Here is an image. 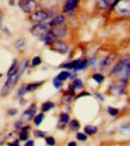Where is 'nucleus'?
I'll list each match as a JSON object with an SVG mask.
<instances>
[{
	"instance_id": "nucleus-39",
	"label": "nucleus",
	"mask_w": 130,
	"mask_h": 146,
	"mask_svg": "<svg viewBox=\"0 0 130 146\" xmlns=\"http://www.w3.org/2000/svg\"><path fill=\"white\" fill-rule=\"evenodd\" d=\"M17 113H18L17 109H9L7 110V114L10 115V116H15V115H17Z\"/></svg>"
},
{
	"instance_id": "nucleus-22",
	"label": "nucleus",
	"mask_w": 130,
	"mask_h": 146,
	"mask_svg": "<svg viewBox=\"0 0 130 146\" xmlns=\"http://www.w3.org/2000/svg\"><path fill=\"white\" fill-rule=\"evenodd\" d=\"M124 61H125V59H123V60H119V61L117 62L116 65H114V67H112V70H111L110 74H116V73L123 67V64H124Z\"/></svg>"
},
{
	"instance_id": "nucleus-45",
	"label": "nucleus",
	"mask_w": 130,
	"mask_h": 146,
	"mask_svg": "<svg viewBox=\"0 0 130 146\" xmlns=\"http://www.w3.org/2000/svg\"><path fill=\"white\" fill-rule=\"evenodd\" d=\"M7 145H10V146H18V145H19V141L15 140V141H12V143H9Z\"/></svg>"
},
{
	"instance_id": "nucleus-26",
	"label": "nucleus",
	"mask_w": 130,
	"mask_h": 146,
	"mask_svg": "<svg viewBox=\"0 0 130 146\" xmlns=\"http://www.w3.org/2000/svg\"><path fill=\"white\" fill-rule=\"evenodd\" d=\"M18 67H19V65H18V61H17V60H15V61L12 62L10 70L7 71V77H9V76H11V74H13V73H15L16 71H18Z\"/></svg>"
},
{
	"instance_id": "nucleus-47",
	"label": "nucleus",
	"mask_w": 130,
	"mask_h": 146,
	"mask_svg": "<svg viewBox=\"0 0 130 146\" xmlns=\"http://www.w3.org/2000/svg\"><path fill=\"white\" fill-rule=\"evenodd\" d=\"M96 96H97V98L98 100H100V101H104V97L100 95V94H96Z\"/></svg>"
},
{
	"instance_id": "nucleus-29",
	"label": "nucleus",
	"mask_w": 130,
	"mask_h": 146,
	"mask_svg": "<svg viewBox=\"0 0 130 146\" xmlns=\"http://www.w3.org/2000/svg\"><path fill=\"white\" fill-rule=\"evenodd\" d=\"M92 79H93L94 82H97L98 84H102V83L104 82L105 77L102 74V73H96V74H93V76H92Z\"/></svg>"
},
{
	"instance_id": "nucleus-38",
	"label": "nucleus",
	"mask_w": 130,
	"mask_h": 146,
	"mask_svg": "<svg viewBox=\"0 0 130 146\" xmlns=\"http://www.w3.org/2000/svg\"><path fill=\"white\" fill-rule=\"evenodd\" d=\"M23 125H24V121H23V120L17 121V122L15 123V128H17V129H20L22 127H23Z\"/></svg>"
},
{
	"instance_id": "nucleus-37",
	"label": "nucleus",
	"mask_w": 130,
	"mask_h": 146,
	"mask_svg": "<svg viewBox=\"0 0 130 146\" xmlns=\"http://www.w3.org/2000/svg\"><path fill=\"white\" fill-rule=\"evenodd\" d=\"M46 143H47V145H50V146L56 144V141H55V139L53 137H47L46 138Z\"/></svg>"
},
{
	"instance_id": "nucleus-17",
	"label": "nucleus",
	"mask_w": 130,
	"mask_h": 146,
	"mask_svg": "<svg viewBox=\"0 0 130 146\" xmlns=\"http://www.w3.org/2000/svg\"><path fill=\"white\" fill-rule=\"evenodd\" d=\"M112 0H98L97 3V7L99 10H105V9H109Z\"/></svg>"
},
{
	"instance_id": "nucleus-46",
	"label": "nucleus",
	"mask_w": 130,
	"mask_h": 146,
	"mask_svg": "<svg viewBox=\"0 0 130 146\" xmlns=\"http://www.w3.org/2000/svg\"><path fill=\"white\" fill-rule=\"evenodd\" d=\"M19 1H20V0H10V4L11 5H19Z\"/></svg>"
},
{
	"instance_id": "nucleus-27",
	"label": "nucleus",
	"mask_w": 130,
	"mask_h": 146,
	"mask_svg": "<svg viewBox=\"0 0 130 146\" xmlns=\"http://www.w3.org/2000/svg\"><path fill=\"white\" fill-rule=\"evenodd\" d=\"M69 76H71V72L69 71H62V72H60L59 74L56 76L60 80H62V82H65L66 79H68L69 78Z\"/></svg>"
},
{
	"instance_id": "nucleus-1",
	"label": "nucleus",
	"mask_w": 130,
	"mask_h": 146,
	"mask_svg": "<svg viewBox=\"0 0 130 146\" xmlns=\"http://www.w3.org/2000/svg\"><path fill=\"white\" fill-rule=\"evenodd\" d=\"M22 74L23 73L18 70V71H16L13 73V74H11V76L7 77V80H6V83L4 84V86L1 88V96H7L11 92L12 89L16 86V84L18 83V80H19V78L22 77Z\"/></svg>"
},
{
	"instance_id": "nucleus-6",
	"label": "nucleus",
	"mask_w": 130,
	"mask_h": 146,
	"mask_svg": "<svg viewBox=\"0 0 130 146\" xmlns=\"http://www.w3.org/2000/svg\"><path fill=\"white\" fill-rule=\"evenodd\" d=\"M129 77H130V59H125L123 67L116 73V78L122 79V80H128Z\"/></svg>"
},
{
	"instance_id": "nucleus-18",
	"label": "nucleus",
	"mask_w": 130,
	"mask_h": 146,
	"mask_svg": "<svg viewBox=\"0 0 130 146\" xmlns=\"http://www.w3.org/2000/svg\"><path fill=\"white\" fill-rule=\"evenodd\" d=\"M98 132V127L97 126H92V125H88L86 126L84 128V133L86 135H93Z\"/></svg>"
},
{
	"instance_id": "nucleus-11",
	"label": "nucleus",
	"mask_w": 130,
	"mask_h": 146,
	"mask_svg": "<svg viewBox=\"0 0 130 146\" xmlns=\"http://www.w3.org/2000/svg\"><path fill=\"white\" fill-rule=\"evenodd\" d=\"M51 31L56 35V37H63L67 33V28L63 25V24H61V25H55V27H51Z\"/></svg>"
},
{
	"instance_id": "nucleus-24",
	"label": "nucleus",
	"mask_w": 130,
	"mask_h": 146,
	"mask_svg": "<svg viewBox=\"0 0 130 146\" xmlns=\"http://www.w3.org/2000/svg\"><path fill=\"white\" fill-rule=\"evenodd\" d=\"M25 44H26L25 40H24V38H19L18 41H16L15 47H16V49H18V50H23L24 48H25Z\"/></svg>"
},
{
	"instance_id": "nucleus-41",
	"label": "nucleus",
	"mask_w": 130,
	"mask_h": 146,
	"mask_svg": "<svg viewBox=\"0 0 130 146\" xmlns=\"http://www.w3.org/2000/svg\"><path fill=\"white\" fill-rule=\"evenodd\" d=\"M35 135L38 138H43L46 134H44V132H42V131H35Z\"/></svg>"
},
{
	"instance_id": "nucleus-20",
	"label": "nucleus",
	"mask_w": 130,
	"mask_h": 146,
	"mask_svg": "<svg viewBox=\"0 0 130 146\" xmlns=\"http://www.w3.org/2000/svg\"><path fill=\"white\" fill-rule=\"evenodd\" d=\"M43 83H44V82H37V83H31V84H25L26 92H31V91H35L37 88H40Z\"/></svg>"
},
{
	"instance_id": "nucleus-35",
	"label": "nucleus",
	"mask_w": 130,
	"mask_h": 146,
	"mask_svg": "<svg viewBox=\"0 0 130 146\" xmlns=\"http://www.w3.org/2000/svg\"><path fill=\"white\" fill-rule=\"evenodd\" d=\"M25 94H26V89H25V84H24V85H22V86H20V89L18 90L17 97H18V98H19V97H23V96L25 95Z\"/></svg>"
},
{
	"instance_id": "nucleus-16",
	"label": "nucleus",
	"mask_w": 130,
	"mask_h": 146,
	"mask_svg": "<svg viewBox=\"0 0 130 146\" xmlns=\"http://www.w3.org/2000/svg\"><path fill=\"white\" fill-rule=\"evenodd\" d=\"M73 97H74V91H68V92H66L62 96V103H63V104H66V106L71 104Z\"/></svg>"
},
{
	"instance_id": "nucleus-3",
	"label": "nucleus",
	"mask_w": 130,
	"mask_h": 146,
	"mask_svg": "<svg viewBox=\"0 0 130 146\" xmlns=\"http://www.w3.org/2000/svg\"><path fill=\"white\" fill-rule=\"evenodd\" d=\"M49 30H50V25H49V23H44V22L43 23H37L31 28V34L34 36H36V37L42 38L47 33H49Z\"/></svg>"
},
{
	"instance_id": "nucleus-19",
	"label": "nucleus",
	"mask_w": 130,
	"mask_h": 146,
	"mask_svg": "<svg viewBox=\"0 0 130 146\" xmlns=\"http://www.w3.org/2000/svg\"><path fill=\"white\" fill-rule=\"evenodd\" d=\"M29 128H30L29 126L22 127V128H20V132H19V140H20V141L28 140V138H29V132H26V131H28Z\"/></svg>"
},
{
	"instance_id": "nucleus-44",
	"label": "nucleus",
	"mask_w": 130,
	"mask_h": 146,
	"mask_svg": "<svg viewBox=\"0 0 130 146\" xmlns=\"http://www.w3.org/2000/svg\"><path fill=\"white\" fill-rule=\"evenodd\" d=\"M34 145H35L34 140H26V143H25V146H34Z\"/></svg>"
},
{
	"instance_id": "nucleus-4",
	"label": "nucleus",
	"mask_w": 130,
	"mask_h": 146,
	"mask_svg": "<svg viewBox=\"0 0 130 146\" xmlns=\"http://www.w3.org/2000/svg\"><path fill=\"white\" fill-rule=\"evenodd\" d=\"M49 17H50V13L44 10H40V11H35L32 12L31 17H30V21L32 23L37 24V23H43L49 19Z\"/></svg>"
},
{
	"instance_id": "nucleus-31",
	"label": "nucleus",
	"mask_w": 130,
	"mask_h": 146,
	"mask_svg": "<svg viewBox=\"0 0 130 146\" xmlns=\"http://www.w3.org/2000/svg\"><path fill=\"white\" fill-rule=\"evenodd\" d=\"M108 113H109V115H111V116H116V115H118L119 110L117 108H114V107H108Z\"/></svg>"
},
{
	"instance_id": "nucleus-25",
	"label": "nucleus",
	"mask_w": 130,
	"mask_h": 146,
	"mask_svg": "<svg viewBox=\"0 0 130 146\" xmlns=\"http://www.w3.org/2000/svg\"><path fill=\"white\" fill-rule=\"evenodd\" d=\"M43 120H44V114L43 113H40V114H37L34 116V122L36 126H40L43 122Z\"/></svg>"
},
{
	"instance_id": "nucleus-8",
	"label": "nucleus",
	"mask_w": 130,
	"mask_h": 146,
	"mask_svg": "<svg viewBox=\"0 0 130 146\" xmlns=\"http://www.w3.org/2000/svg\"><path fill=\"white\" fill-rule=\"evenodd\" d=\"M116 9L118 13L128 15L130 12V0H119L118 4L116 5Z\"/></svg>"
},
{
	"instance_id": "nucleus-14",
	"label": "nucleus",
	"mask_w": 130,
	"mask_h": 146,
	"mask_svg": "<svg viewBox=\"0 0 130 146\" xmlns=\"http://www.w3.org/2000/svg\"><path fill=\"white\" fill-rule=\"evenodd\" d=\"M63 23H65V17L62 15H59L56 17H54L53 19L49 22V25H50V28H51V27H55V25H61V24H63Z\"/></svg>"
},
{
	"instance_id": "nucleus-15",
	"label": "nucleus",
	"mask_w": 130,
	"mask_h": 146,
	"mask_svg": "<svg viewBox=\"0 0 130 146\" xmlns=\"http://www.w3.org/2000/svg\"><path fill=\"white\" fill-rule=\"evenodd\" d=\"M87 66H88V60L79 59V60H77V64H75V67H74V70H75V71H81V70H85Z\"/></svg>"
},
{
	"instance_id": "nucleus-10",
	"label": "nucleus",
	"mask_w": 130,
	"mask_h": 146,
	"mask_svg": "<svg viewBox=\"0 0 130 146\" xmlns=\"http://www.w3.org/2000/svg\"><path fill=\"white\" fill-rule=\"evenodd\" d=\"M36 110H37V106L36 104H32L31 107H29L23 113L22 115V120L24 122H26V121H30L35 115H36Z\"/></svg>"
},
{
	"instance_id": "nucleus-50",
	"label": "nucleus",
	"mask_w": 130,
	"mask_h": 146,
	"mask_svg": "<svg viewBox=\"0 0 130 146\" xmlns=\"http://www.w3.org/2000/svg\"><path fill=\"white\" fill-rule=\"evenodd\" d=\"M1 76H3V74H1V73H0V77H1Z\"/></svg>"
},
{
	"instance_id": "nucleus-42",
	"label": "nucleus",
	"mask_w": 130,
	"mask_h": 146,
	"mask_svg": "<svg viewBox=\"0 0 130 146\" xmlns=\"http://www.w3.org/2000/svg\"><path fill=\"white\" fill-rule=\"evenodd\" d=\"M118 1H119V0H114V1H112V3H111V5H110V7H109V9H110V10H112V9H115V7H116V5H117V4H118Z\"/></svg>"
},
{
	"instance_id": "nucleus-28",
	"label": "nucleus",
	"mask_w": 130,
	"mask_h": 146,
	"mask_svg": "<svg viewBox=\"0 0 130 146\" xmlns=\"http://www.w3.org/2000/svg\"><path fill=\"white\" fill-rule=\"evenodd\" d=\"M69 129L71 131H78L79 129V127H80V123H79V121L78 120H69Z\"/></svg>"
},
{
	"instance_id": "nucleus-34",
	"label": "nucleus",
	"mask_w": 130,
	"mask_h": 146,
	"mask_svg": "<svg viewBox=\"0 0 130 146\" xmlns=\"http://www.w3.org/2000/svg\"><path fill=\"white\" fill-rule=\"evenodd\" d=\"M75 64H77V60L73 62H68V64H65V65H61V67L62 68H67V70H74V67H75Z\"/></svg>"
},
{
	"instance_id": "nucleus-7",
	"label": "nucleus",
	"mask_w": 130,
	"mask_h": 146,
	"mask_svg": "<svg viewBox=\"0 0 130 146\" xmlns=\"http://www.w3.org/2000/svg\"><path fill=\"white\" fill-rule=\"evenodd\" d=\"M19 7L25 13H32L37 9V3H36V0H20Z\"/></svg>"
},
{
	"instance_id": "nucleus-43",
	"label": "nucleus",
	"mask_w": 130,
	"mask_h": 146,
	"mask_svg": "<svg viewBox=\"0 0 130 146\" xmlns=\"http://www.w3.org/2000/svg\"><path fill=\"white\" fill-rule=\"evenodd\" d=\"M84 96H90V94H88V92H86V91H84V92H81L80 95L77 96V98H80V97H84Z\"/></svg>"
},
{
	"instance_id": "nucleus-36",
	"label": "nucleus",
	"mask_w": 130,
	"mask_h": 146,
	"mask_svg": "<svg viewBox=\"0 0 130 146\" xmlns=\"http://www.w3.org/2000/svg\"><path fill=\"white\" fill-rule=\"evenodd\" d=\"M77 139L80 141H86L87 140V135L85 133H77Z\"/></svg>"
},
{
	"instance_id": "nucleus-23",
	"label": "nucleus",
	"mask_w": 130,
	"mask_h": 146,
	"mask_svg": "<svg viewBox=\"0 0 130 146\" xmlns=\"http://www.w3.org/2000/svg\"><path fill=\"white\" fill-rule=\"evenodd\" d=\"M82 80L80 78H74V80L72 83V86L74 90H81L82 89Z\"/></svg>"
},
{
	"instance_id": "nucleus-30",
	"label": "nucleus",
	"mask_w": 130,
	"mask_h": 146,
	"mask_svg": "<svg viewBox=\"0 0 130 146\" xmlns=\"http://www.w3.org/2000/svg\"><path fill=\"white\" fill-rule=\"evenodd\" d=\"M60 122L62 125H66L69 122V115H68L67 113H62L60 115Z\"/></svg>"
},
{
	"instance_id": "nucleus-40",
	"label": "nucleus",
	"mask_w": 130,
	"mask_h": 146,
	"mask_svg": "<svg viewBox=\"0 0 130 146\" xmlns=\"http://www.w3.org/2000/svg\"><path fill=\"white\" fill-rule=\"evenodd\" d=\"M125 129L130 131V123H124L123 126H121V131H122V132H124Z\"/></svg>"
},
{
	"instance_id": "nucleus-13",
	"label": "nucleus",
	"mask_w": 130,
	"mask_h": 146,
	"mask_svg": "<svg viewBox=\"0 0 130 146\" xmlns=\"http://www.w3.org/2000/svg\"><path fill=\"white\" fill-rule=\"evenodd\" d=\"M77 5H78V0H67L63 5L62 11L63 12H71L77 7Z\"/></svg>"
},
{
	"instance_id": "nucleus-12",
	"label": "nucleus",
	"mask_w": 130,
	"mask_h": 146,
	"mask_svg": "<svg viewBox=\"0 0 130 146\" xmlns=\"http://www.w3.org/2000/svg\"><path fill=\"white\" fill-rule=\"evenodd\" d=\"M41 40L44 42L46 44H50V43H53L55 40H57V37H56V35H55V34L51 31V30H49V33H47Z\"/></svg>"
},
{
	"instance_id": "nucleus-5",
	"label": "nucleus",
	"mask_w": 130,
	"mask_h": 146,
	"mask_svg": "<svg viewBox=\"0 0 130 146\" xmlns=\"http://www.w3.org/2000/svg\"><path fill=\"white\" fill-rule=\"evenodd\" d=\"M50 46V49L56 52L59 54H66L68 52V44L62 40H55L53 43L49 44Z\"/></svg>"
},
{
	"instance_id": "nucleus-48",
	"label": "nucleus",
	"mask_w": 130,
	"mask_h": 146,
	"mask_svg": "<svg viewBox=\"0 0 130 146\" xmlns=\"http://www.w3.org/2000/svg\"><path fill=\"white\" fill-rule=\"evenodd\" d=\"M68 146H77V143L75 141H71V143H68Z\"/></svg>"
},
{
	"instance_id": "nucleus-33",
	"label": "nucleus",
	"mask_w": 130,
	"mask_h": 146,
	"mask_svg": "<svg viewBox=\"0 0 130 146\" xmlns=\"http://www.w3.org/2000/svg\"><path fill=\"white\" fill-rule=\"evenodd\" d=\"M42 64V59L40 56H35L32 60H31V66L32 67H36V66H38Z\"/></svg>"
},
{
	"instance_id": "nucleus-2",
	"label": "nucleus",
	"mask_w": 130,
	"mask_h": 146,
	"mask_svg": "<svg viewBox=\"0 0 130 146\" xmlns=\"http://www.w3.org/2000/svg\"><path fill=\"white\" fill-rule=\"evenodd\" d=\"M127 88V80H122V79H117V82L112 83L109 86V92L114 96H119L125 94Z\"/></svg>"
},
{
	"instance_id": "nucleus-32",
	"label": "nucleus",
	"mask_w": 130,
	"mask_h": 146,
	"mask_svg": "<svg viewBox=\"0 0 130 146\" xmlns=\"http://www.w3.org/2000/svg\"><path fill=\"white\" fill-rule=\"evenodd\" d=\"M53 85H54L55 89H60L61 86H62V80H60L57 77H55V78L53 79Z\"/></svg>"
},
{
	"instance_id": "nucleus-49",
	"label": "nucleus",
	"mask_w": 130,
	"mask_h": 146,
	"mask_svg": "<svg viewBox=\"0 0 130 146\" xmlns=\"http://www.w3.org/2000/svg\"><path fill=\"white\" fill-rule=\"evenodd\" d=\"M1 21H3V15L0 13V24H1Z\"/></svg>"
},
{
	"instance_id": "nucleus-9",
	"label": "nucleus",
	"mask_w": 130,
	"mask_h": 146,
	"mask_svg": "<svg viewBox=\"0 0 130 146\" xmlns=\"http://www.w3.org/2000/svg\"><path fill=\"white\" fill-rule=\"evenodd\" d=\"M116 59V54L115 53H111V54H109V55H106L105 56L102 61H100V64H99V67H100V70H106V68H109L111 65H112V62H114V60Z\"/></svg>"
},
{
	"instance_id": "nucleus-21",
	"label": "nucleus",
	"mask_w": 130,
	"mask_h": 146,
	"mask_svg": "<svg viewBox=\"0 0 130 146\" xmlns=\"http://www.w3.org/2000/svg\"><path fill=\"white\" fill-rule=\"evenodd\" d=\"M54 107H55L54 102H51V101H47V102L43 103L42 107H41L42 113H47V111H49V110H51V109H53Z\"/></svg>"
}]
</instances>
